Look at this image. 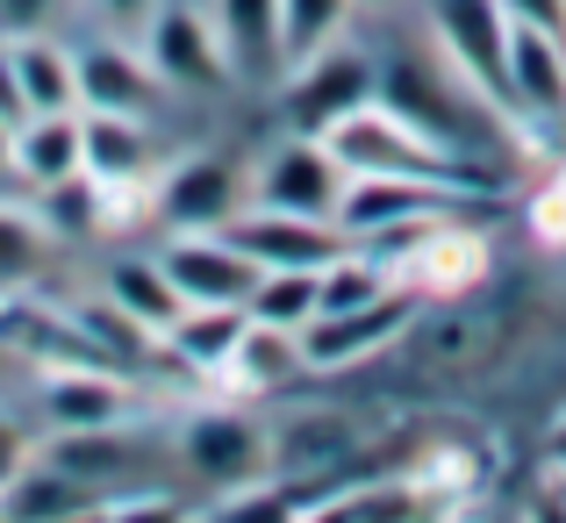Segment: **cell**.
<instances>
[{
  "label": "cell",
  "mask_w": 566,
  "mask_h": 523,
  "mask_svg": "<svg viewBox=\"0 0 566 523\" xmlns=\"http://www.w3.org/2000/svg\"><path fill=\"white\" fill-rule=\"evenodd\" d=\"M323 144H331V158H337L345 172L430 179V187L488 193V201L502 193V166H488V158H467V151H452V144L423 137V129H416L409 115H395L380 94H374V101H359L352 115H337V123L323 129Z\"/></svg>",
  "instance_id": "obj_1"
},
{
  "label": "cell",
  "mask_w": 566,
  "mask_h": 523,
  "mask_svg": "<svg viewBox=\"0 0 566 523\" xmlns=\"http://www.w3.org/2000/svg\"><path fill=\"white\" fill-rule=\"evenodd\" d=\"M374 94L387 101L395 115H409L423 137L452 144V151L467 158H488V137H495V101L473 94L467 80H459L452 57H430V51H401V57H374ZM495 166V158H488Z\"/></svg>",
  "instance_id": "obj_2"
},
{
  "label": "cell",
  "mask_w": 566,
  "mask_h": 523,
  "mask_svg": "<svg viewBox=\"0 0 566 523\" xmlns=\"http://www.w3.org/2000/svg\"><path fill=\"white\" fill-rule=\"evenodd\" d=\"M488 193H459V187H430V179H380V172H345V193H337V230L352 244L366 237H409L416 222L438 216H488Z\"/></svg>",
  "instance_id": "obj_3"
},
{
  "label": "cell",
  "mask_w": 566,
  "mask_h": 523,
  "mask_svg": "<svg viewBox=\"0 0 566 523\" xmlns=\"http://www.w3.org/2000/svg\"><path fill=\"white\" fill-rule=\"evenodd\" d=\"M423 14L438 36V57H452L473 94L510 108V14H502V0H423Z\"/></svg>",
  "instance_id": "obj_4"
},
{
  "label": "cell",
  "mask_w": 566,
  "mask_h": 523,
  "mask_svg": "<svg viewBox=\"0 0 566 523\" xmlns=\"http://www.w3.org/2000/svg\"><path fill=\"white\" fill-rule=\"evenodd\" d=\"M359 101H374V57L337 36V43H323V51L294 57V86H287V101H280V115H287L294 137H323V129H331L337 115H352Z\"/></svg>",
  "instance_id": "obj_5"
},
{
  "label": "cell",
  "mask_w": 566,
  "mask_h": 523,
  "mask_svg": "<svg viewBox=\"0 0 566 523\" xmlns=\"http://www.w3.org/2000/svg\"><path fill=\"white\" fill-rule=\"evenodd\" d=\"M416 308H423V302H416L409 287H387V294H374V302H359V308L308 316L302 331H294V345H302V366H359V358L387 352L401 331H409Z\"/></svg>",
  "instance_id": "obj_6"
},
{
  "label": "cell",
  "mask_w": 566,
  "mask_h": 523,
  "mask_svg": "<svg viewBox=\"0 0 566 523\" xmlns=\"http://www.w3.org/2000/svg\"><path fill=\"white\" fill-rule=\"evenodd\" d=\"M488 273V237L473 222H423V230L401 237V259H395V287H409L416 302H444V294H467L473 280Z\"/></svg>",
  "instance_id": "obj_7"
},
{
  "label": "cell",
  "mask_w": 566,
  "mask_h": 523,
  "mask_svg": "<svg viewBox=\"0 0 566 523\" xmlns=\"http://www.w3.org/2000/svg\"><path fill=\"white\" fill-rule=\"evenodd\" d=\"M158 265L180 287V302H237L244 308L251 287H259V265H251V251L230 230H172Z\"/></svg>",
  "instance_id": "obj_8"
},
{
  "label": "cell",
  "mask_w": 566,
  "mask_h": 523,
  "mask_svg": "<svg viewBox=\"0 0 566 523\" xmlns=\"http://www.w3.org/2000/svg\"><path fill=\"white\" fill-rule=\"evenodd\" d=\"M222 230H230L237 244L251 251V265H259V273H280V265H294V273H323V265H331L337 251L352 244L337 222H323V216H287V208H237Z\"/></svg>",
  "instance_id": "obj_9"
},
{
  "label": "cell",
  "mask_w": 566,
  "mask_h": 523,
  "mask_svg": "<svg viewBox=\"0 0 566 523\" xmlns=\"http://www.w3.org/2000/svg\"><path fill=\"white\" fill-rule=\"evenodd\" d=\"M345 193V166L331 158L323 137H287L273 158L259 166V208H287V216H337Z\"/></svg>",
  "instance_id": "obj_10"
},
{
  "label": "cell",
  "mask_w": 566,
  "mask_h": 523,
  "mask_svg": "<svg viewBox=\"0 0 566 523\" xmlns=\"http://www.w3.org/2000/svg\"><path fill=\"white\" fill-rule=\"evenodd\" d=\"M144 57H151L158 86H208L230 80V57H222V36L201 22L193 8H151V29H144Z\"/></svg>",
  "instance_id": "obj_11"
},
{
  "label": "cell",
  "mask_w": 566,
  "mask_h": 523,
  "mask_svg": "<svg viewBox=\"0 0 566 523\" xmlns=\"http://www.w3.org/2000/svg\"><path fill=\"white\" fill-rule=\"evenodd\" d=\"M51 430H101V423H123L129 416V387L108 358H57L36 387Z\"/></svg>",
  "instance_id": "obj_12"
},
{
  "label": "cell",
  "mask_w": 566,
  "mask_h": 523,
  "mask_svg": "<svg viewBox=\"0 0 566 523\" xmlns=\"http://www.w3.org/2000/svg\"><path fill=\"white\" fill-rule=\"evenodd\" d=\"M158 222L166 230H222V222L244 208V172L230 158H187L166 172V187L151 193Z\"/></svg>",
  "instance_id": "obj_13"
},
{
  "label": "cell",
  "mask_w": 566,
  "mask_h": 523,
  "mask_svg": "<svg viewBox=\"0 0 566 523\" xmlns=\"http://www.w3.org/2000/svg\"><path fill=\"white\" fill-rule=\"evenodd\" d=\"M180 459L201 481H216V488H237V481H259L265 473V430L251 423V416H237V409H208V416H193L187 423V438H180Z\"/></svg>",
  "instance_id": "obj_14"
},
{
  "label": "cell",
  "mask_w": 566,
  "mask_h": 523,
  "mask_svg": "<svg viewBox=\"0 0 566 523\" xmlns=\"http://www.w3.org/2000/svg\"><path fill=\"white\" fill-rule=\"evenodd\" d=\"M510 108L566 123V36L559 29L510 22Z\"/></svg>",
  "instance_id": "obj_15"
},
{
  "label": "cell",
  "mask_w": 566,
  "mask_h": 523,
  "mask_svg": "<svg viewBox=\"0 0 566 523\" xmlns=\"http://www.w3.org/2000/svg\"><path fill=\"white\" fill-rule=\"evenodd\" d=\"M80 172L101 179V187H137L151 172V129H144V115L80 108Z\"/></svg>",
  "instance_id": "obj_16"
},
{
  "label": "cell",
  "mask_w": 566,
  "mask_h": 523,
  "mask_svg": "<svg viewBox=\"0 0 566 523\" xmlns=\"http://www.w3.org/2000/svg\"><path fill=\"white\" fill-rule=\"evenodd\" d=\"M94 510H101V488L51 467V459L43 467L29 459V467H14L0 481V516L8 523H72V516H94Z\"/></svg>",
  "instance_id": "obj_17"
},
{
  "label": "cell",
  "mask_w": 566,
  "mask_h": 523,
  "mask_svg": "<svg viewBox=\"0 0 566 523\" xmlns=\"http://www.w3.org/2000/svg\"><path fill=\"white\" fill-rule=\"evenodd\" d=\"M72 72H80V108H115V115H144L158 101V72L144 51H123V43H94V51H72Z\"/></svg>",
  "instance_id": "obj_18"
},
{
  "label": "cell",
  "mask_w": 566,
  "mask_h": 523,
  "mask_svg": "<svg viewBox=\"0 0 566 523\" xmlns=\"http://www.w3.org/2000/svg\"><path fill=\"white\" fill-rule=\"evenodd\" d=\"M216 36L230 57V80H273L287 65V43H280V0H216Z\"/></svg>",
  "instance_id": "obj_19"
},
{
  "label": "cell",
  "mask_w": 566,
  "mask_h": 523,
  "mask_svg": "<svg viewBox=\"0 0 566 523\" xmlns=\"http://www.w3.org/2000/svg\"><path fill=\"white\" fill-rule=\"evenodd\" d=\"M244 331H251V316H244L237 302H187L158 337L172 345V358H180V366L222 373V366H230V352L244 345Z\"/></svg>",
  "instance_id": "obj_20"
},
{
  "label": "cell",
  "mask_w": 566,
  "mask_h": 523,
  "mask_svg": "<svg viewBox=\"0 0 566 523\" xmlns=\"http://www.w3.org/2000/svg\"><path fill=\"white\" fill-rule=\"evenodd\" d=\"M72 172H80V108L72 115H29L14 129V179L36 193V187H57Z\"/></svg>",
  "instance_id": "obj_21"
},
{
  "label": "cell",
  "mask_w": 566,
  "mask_h": 523,
  "mask_svg": "<svg viewBox=\"0 0 566 523\" xmlns=\"http://www.w3.org/2000/svg\"><path fill=\"white\" fill-rule=\"evenodd\" d=\"M8 57H14V80H22V101L29 115H72L80 108V72H72V51L36 36H8Z\"/></svg>",
  "instance_id": "obj_22"
},
{
  "label": "cell",
  "mask_w": 566,
  "mask_h": 523,
  "mask_svg": "<svg viewBox=\"0 0 566 523\" xmlns=\"http://www.w3.org/2000/svg\"><path fill=\"white\" fill-rule=\"evenodd\" d=\"M108 302L123 308L129 323H144L151 337H158V331H166V323L187 308V302H180V287L166 280V265H158V259H137V251L108 265Z\"/></svg>",
  "instance_id": "obj_23"
},
{
  "label": "cell",
  "mask_w": 566,
  "mask_h": 523,
  "mask_svg": "<svg viewBox=\"0 0 566 523\" xmlns=\"http://www.w3.org/2000/svg\"><path fill=\"white\" fill-rule=\"evenodd\" d=\"M302 366V345H294V331H273V323H251L244 345L230 352V366H222V380L237 387V395H265L273 380H287V373Z\"/></svg>",
  "instance_id": "obj_24"
},
{
  "label": "cell",
  "mask_w": 566,
  "mask_h": 523,
  "mask_svg": "<svg viewBox=\"0 0 566 523\" xmlns=\"http://www.w3.org/2000/svg\"><path fill=\"white\" fill-rule=\"evenodd\" d=\"M43 265H51V230L0 201V294H29L43 280Z\"/></svg>",
  "instance_id": "obj_25"
},
{
  "label": "cell",
  "mask_w": 566,
  "mask_h": 523,
  "mask_svg": "<svg viewBox=\"0 0 566 523\" xmlns=\"http://www.w3.org/2000/svg\"><path fill=\"white\" fill-rule=\"evenodd\" d=\"M244 316H251V323H273V331H302V323L316 316V273H294V265H280V273H259V287H251Z\"/></svg>",
  "instance_id": "obj_26"
},
{
  "label": "cell",
  "mask_w": 566,
  "mask_h": 523,
  "mask_svg": "<svg viewBox=\"0 0 566 523\" xmlns=\"http://www.w3.org/2000/svg\"><path fill=\"white\" fill-rule=\"evenodd\" d=\"M129 438H115V423H101V430H57L51 438V467H65V473H80V481H108V473H123L129 467Z\"/></svg>",
  "instance_id": "obj_27"
},
{
  "label": "cell",
  "mask_w": 566,
  "mask_h": 523,
  "mask_svg": "<svg viewBox=\"0 0 566 523\" xmlns=\"http://www.w3.org/2000/svg\"><path fill=\"white\" fill-rule=\"evenodd\" d=\"M352 22V0H280V43H287V65L323 43H337Z\"/></svg>",
  "instance_id": "obj_28"
},
{
  "label": "cell",
  "mask_w": 566,
  "mask_h": 523,
  "mask_svg": "<svg viewBox=\"0 0 566 523\" xmlns=\"http://www.w3.org/2000/svg\"><path fill=\"white\" fill-rule=\"evenodd\" d=\"M36 208H43V230L51 237H94L101 230V179L72 172L57 187H36Z\"/></svg>",
  "instance_id": "obj_29"
},
{
  "label": "cell",
  "mask_w": 566,
  "mask_h": 523,
  "mask_svg": "<svg viewBox=\"0 0 566 523\" xmlns=\"http://www.w3.org/2000/svg\"><path fill=\"white\" fill-rule=\"evenodd\" d=\"M345 452H352L345 423H294L287 438L273 444V467L280 473H316V467H331V459H345Z\"/></svg>",
  "instance_id": "obj_30"
},
{
  "label": "cell",
  "mask_w": 566,
  "mask_h": 523,
  "mask_svg": "<svg viewBox=\"0 0 566 523\" xmlns=\"http://www.w3.org/2000/svg\"><path fill=\"white\" fill-rule=\"evenodd\" d=\"M57 14V0H0V36H36Z\"/></svg>",
  "instance_id": "obj_31"
},
{
  "label": "cell",
  "mask_w": 566,
  "mask_h": 523,
  "mask_svg": "<svg viewBox=\"0 0 566 523\" xmlns=\"http://www.w3.org/2000/svg\"><path fill=\"white\" fill-rule=\"evenodd\" d=\"M510 22H531V29H559L566 36V0H502Z\"/></svg>",
  "instance_id": "obj_32"
},
{
  "label": "cell",
  "mask_w": 566,
  "mask_h": 523,
  "mask_svg": "<svg viewBox=\"0 0 566 523\" xmlns=\"http://www.w3.org/2000/svg\"><path fill=\"white\" fill-rule=\"evenodd\" d=\"M0 123H14V129L29 123V101H22V80H14V57H8V43H0Z\"/></svg>",
  "instance_id": "obj_33"
},
{
  "label": "cell",
  "mask_w": 566,
  "mask_h": 523,
  "mask_svg": "<svg viewBox=\"0 0 566 523\" xmlns=\"http://www.w3.org/2000/svg\"><path fill=\"white\" fill-rule=\"evenodd\" d=\"M538 230L566 244V166H559V179H553V187L538 193Z\"/></svg>",
  "instance_id": "obj_34"
},
{
  "label": "cell",
  "mask_w": 566,
  "mask_h": 523,
  "mask_svg": "<svg viewBox=\"0 0 566 523\" xmlns=\"http://www.w3.org/2000/svg\"><path fill=\"white\" fill-rule=\"evenodd\" d=\"M14 467H29V438H22V430L8 423V416H0V481H8Z\"/></svg>",
  "instance_id": "obj_35"
},
{
  "label": "cell",
  "mask_w": 566,
  "mask_h": 523,
  "mask_svg": "<svg viewBox=\"0 0 566 523\" xmlns=\"http://www.w3.org/2000/svg\"><path fill=\"white\" fill-rule=\"evenodd\" d=\"M86 8H101L108 22H151V8H158V0H86Z\"/></svg>",
  "instance_id": "obj_36"
},
{
  "label": "cell",
  "mask_w": 566,
  "mask_h": 523,
  "mask_svg": "<svg viewBox=\"0 0 566 523\" xmlns=\"http://www.w3.org/2000/svg\"><path fill=\"white\" fill-rule=\"evenodd\" d=\"M14 179V123H0V187Z\"/></svg>",
  "instance_id": "obj_37"
},
{
  "label": "cell",
  "mask_w": 566,
  "mask_h": 523,
  "mask_svg": "<svg viewBox=\"0 0 566 523\" xmlns=\"http://www.w3.org/2000/svg\"><path fill=\"white\" fill-rule=\"evenodd\" d=\"M553 467H559V473H566V423H559V430H553Z\"/></svg>",
  "instance_id": "obj_38"
},
{
  "label": "cell",
  "mask_w": 566,
  "mask_h": 523,
  "mask_svg": "<svg viewBox=\"0 0 566 523\" xmlns=\"http://www.w3.org/2000/svg\"><path fill=\"white\" fill-rule=\"evenodd\" d=\"M352 8H387V0H352Z\"/></svg>",
  "instance_id": "obj_39"
},
{
  "label": "cell",
  "mask_w": 566,
  "mask_h": 523,
  "mask_svg": "<svg viewBox=\"0 0 566 523\" xmlns=\"http://www.w3.org/2000/svg\"><path fill=\"white\" fill-rule=\"evenodd\" d=\"M0 366H8V345H0Z\"/></svg>",
  "instance_id": "obj_40"
}]
</instances>
